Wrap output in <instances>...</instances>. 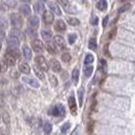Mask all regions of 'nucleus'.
Listing matches in <instances>:
<instances>
[{"label":"nucleus","mask_w":135,"mask_h":135,"mask_svg":"<svg viewBox=\"0 0 135 135\" xmlns=\"http://www.w3.org/2000/svg\"><path fill=\"white\" fill-rule=\"evenodd\" d=\"M43 21L47 25L52 24L54 22V16H53V14L51 12H45L43 14Z\"/></svg>","instance_id":"obj_5"},{"label":"nucleus","mask_w":135,"mask_h":135,"mask_svg":"<svg viewBox=\"0 0 135 135\" xmlns=\"http://www.w3.org/2000/svg\"><path fill=\"white\" fill-rule=\"evenodd\" d=\"M23 54L26 59H31L32 57V53H31V50L28 46H24L23 47Z\"/></svg>","instance_id":"obj_17"},{"label":"nucleus","mask_w":135,"mask_h":135,"mask_svg":"<svg viewBox=\"0 0 135 135\" xmlns=\"http://www.w3.org/2000/svg\"><path fill=\"white\" fill-rule=\"evenodd\" d=\"M31 47H32L33 51L37 52V53H42L43 50H44V44H43V42L40 41V40H38V39L33 40L31 42Z\"/></svg>","instance_id":"obj_4"},{"label":"nucleus","mask_w":135,"mask_h":135,"mask_svg":"<svg viewBox=\"0 0 135 135\" xmlns=\"http://www.w3.org/2000/svg\"><path fill=\"white\" fill-rule=\"evenodd\" d=\"M100 62H101V67H100V68H101L102 70H105V68H106V60H105V59H101Z\"/></svg>","instance_id":"obj_42"},{"label":"nucleus","mask_w":135,"mask_h":135,"mask_svg":"<svg viewBox=\"0 0 135 135\" xmlns=\"http://www.w3.org/2000/svg\"><path fill=\"white\" fill-rule=\"evenodd\" d=\"M26 83H28L29 85H31L32 87H40V83L38 82V80L33 79V78H24L23 79Z\"/></svg>","instance_id":"obj_14"},{"label":"nucleus","mask_w":135,"mask_h":135,"mask_svg":"<svg viewBox=\"0 0 135 135\" xmlns=\"http://www.w3.org/2000/svg\"><path fill=\"white\" fill-rule=\"evenodd\" d=\"M70 127H71V124H70L69 122H68V123H66V124H64V125H62V127H61V133H62V134H66V133L69 131Z\"/></svg>","instance_id":"obj_35"},{"label":"nucleus","mask_w":135,"mask_h":135,"mask_svg":"<svg viewBox=\"0 0 135 135\" xmlns=\"http://www.w3.org/2000/svg\"><path fill=\"white\" fill-rule=\"evenodd\" d=\"M11 35L16 37L17 39H22V33L20 32L19 29H14V30H12V31H11Z\"/></svg>","instance_id":"obj_32"},{"label":"nucleus","mask_w":135,"mask_h":135,"mask_svg":"<svg viewBox=\"0 0 135 135\" xmlns=\"http://www.w3.org/2000/svg\"><path fill=\"white\" fill-rule=\"evenodd\" d=\"M49 7H50L52 14H55V15H57V16H60V15H61V11H60L59 6H58L56 3L49 2Z\"/></svg>","instance_id":"obj_10"},{"label":"nucleus","mask_w":135,"mask_h":135,"mask_svg":"<svg viewBox=\"0 0 135 135\" xmlns=\"http://www.w3.org/2000/svg\"><path fill=\"white\" fill-rule=\"evenodd\" d=\"M84 75L86 76V77H89L92 74H93V71H94V68H93V66H86L85 68H84Z\"/></svg>","instance_id":"obj_25"},{"label":"nucleus","mask_w":135,"mask_h":135,"mask_svg":"<svg viewBox=\"0 0 135 135\" xmlns=\"http://www.w3.org/2000/svg\"><path fill=\"white\" fill-rule=\"evenodd\" d=\"M2 120H3V122H4L6 125H10L11 119H10V115H8L7 111H4V112L2 113Z\"/></svg>","instance_id":"obj_33"},{"label":"nucleus","mask_w":135,"mask_h":135,"mask_svg":"<svg viewBox=\"0 0 135 135\" xmlns=\"http://www.w3.org/2000/svg\"><path fill=\"white\" fill-rule=\"evenodd\" d=\"M94 61V56L92 55V54H87V55L85 56V59H84V64L86 66H89V64H92Z\"/></svg>","instance_id":"obj_31"},{"label":"nucleus","mask_w":135,"mask_h":135,"mask_svg":"<svg viewBox=\"0 0 135 135\" xmlns=\"http://www.w3.org/2000/svg\"><path fill=\"white\" fill-rule=\"evenodd\" d=\"M115 35H116V28H113V29H111V31L109 33H108V39L112 40L115 38Z\"/></svg>","instance_id":"obj_41"},{"label":"nucleus","mask_w":135,"mask_h":135,"mask_svg":"<svg viewBox=\"0 0 135 135\" xmlns=\"http://www.w3.org/2000/svg\"><path fill=\"white\" fill-rule=\"evenodd\" d=\"M107 21H108V17H105V18H104V20H103V26H104V27L106 26Z\"/></svg>","instance_id":"obj_48"},{"label":"nucleus","mask_w":135,"mask_h":135,"mask_svg":"<svg viewBox=\"0 0 135 135\" xmlns=\"http://www.w3.org/2000/svg\"><path fill=\"white\" fill-rule=\"evenodd\" d=\"M72 135H76V132H74V133H73V134H72Z\"/></svg>","instance_id":"obj_51"},{"label":"nucleus","mask_w":135,"mask_h":135,"mask_svg":"<svg viewBox=\"0 0 135 135\" xmlns=\"http://www.w3.org/2000/svg\"><path fill=\"white\" fill-rule=\"evenodd\" d=\"M49 79H50V82H51V84L53 85V86H56L57 85V78L55 77V76H53V75H50L49 76Z\"/></svg>","instance_id":"obj_37"},{"label":"nucleus","mask_w":135,"mask_h":135,"mask_svg":"<svg viewBox=\"0 0 135 135\" xmlns=\"http://www.w3.org/2000/svg\"><path fill=\"white\" fill-rule=\"evenodd\" d=\"M3 105H4V103H3L1 100H0V106H3Z\"/></svg>","instance_id":"obj_49"},{"label":"nucleus","mask_w":135,"mask_h":135,"mask_svg":"<svg viewBox=\"0 0 135 135\" xmlns=\"http://www.w3.org/2000/svg\"><path fill=\"white\" fill-rule=\"evenodd\" d=\"M76 39H77V35L75 34V33H71V34H69V43L72 45V44H74L75 42H76Z\"/></svg>","instance_id":"obj_40"},{"label":"nucleus","mask_w":135,"mask_h":135,"mask_svg":"<svg viewBox=\"0 0 135 135\" xmlns=\"http://www.w3.org/2000/svg\"><path fill=\"white\" fill-rule=\"evenodd\" d=\"M54 41L55 44L60 48V49H65L66 48V41L61 35H55L54 37Z\"/></svg>","instance_id":"obj_8"},{"label":"nucleus","mask_w":135,"mask_h":135,"mask_svg":"<svg viewBox=\"0 0 135 135\" xmlns=\"http://www.w3.org/2000/svg\"><path fill=\"white\" fill-rule=\"evenodd\" d=\"M98 21H99V18H98V17H94L93 20H92V24H93V25H97V24H98Z\"/></svg>","instance_id":"obj_45"},{"label":"nucleus","mask_w":135,"mask_h":135,"mask_svg":"<svg viewBox=\"0 0 135 135\" xmlns=\"http://www.w3.org/2000/svg\"><path fill=\"white\" fill-rule=\"evenodd\" d=\"M27 34L29 35V38H31V39H35L37 40V38H38V33H37V31L34 30V29H27Z\"/></svg>","instance_id":"obj_29"},{"label":"nucleus","mask_w":135,"mask_h":135,"mask_svg":"<svg viewBox=\"0 0 135 135\" xmlns=\"http://www.w3.org/2000/svg\"><path fill=\"white\" fill-rule=\"evenodd\" d=\"M19 70L24 74H29L30 73V67L26 62H21L19 65Z\"/></svg>","instance_id":"obj_15"},{"label":"nucleus","mask_w":135,"mask_h":135,"mask_svg":"<svg viewBox=\"0 0 135 135\" xmlns=\"http://www.w3.org/2000/svg\"><path fill=\"white\" fill-rule=\"evenodd\" d=\"M6 26H7V23H6L5 18L0 17V28H5Z\"/></svg>","instance_id":"obj_39"},{"label":"nucleus","mask_w":135,"mask_h":135,"mask_svg":"<svg viewBox=\"0 0 135 135\" xmlns=\"http://www.w3.org/2000/svg\"><path fill=\"white\" fill-rule=\"evenodd\" d=\"M30 12H31V10H30L29 5H27V4H22V5L20 6V13L23 14L24 16H28V15L30 14Z\"/></svg>","instance_id":"obj_18"},{"label":"nucleus","mask_w":135,"mask_h":135,"mask_svg":"<svg viewBox=\"0 0 135 135\" xmlns=\"http://www.w3.org/2000/svg\"><path fill=\"white\" fill-rule=\"evenodd\" d=\"M51 131H52V125L50 123H48V122L45 123V125H44V132H45V134L49 135L51 133Z\"/></svg>","instance_id":"obj_26"},{"label":"nucleus","mask_w":135,"mask_h":135,"mask_svg":"<svg viewBox=\"0 0 135 135\" xmlns=\"http://www.w3.org/2000/svg\"><path fill=\"white\" fill-rule=\"evenodd\" d=\"M67 21H68V22H69V24H70V25H72V26H78V25L80 24V22H79V20H78L77 18L68 17V18H67Z\"/></svg>","instance_id":"obj_24"},{"label":"nucleus","mask_w":135,"mask_h":135,"mask_svg":"<svg viewBox=\"0 0 135 135\" xmlns=\"http://www.w3.org/2000/svg\"><path fill=\"white\" fill-rule=\"evenodd\" d=\"M50 67L54 72H60V70H61V66H60L59 61L57 59H54V58H52L50 60Z\"/></svg>","instance_id":"obj_7"},{"label":"nucleus","mask_w":135,"mask_h":135,"mask_svg":"<svg viewBox=\"0 0 135 135\" xmlns=\"http://www.w3.org/2000/svg\"><path fill=\"white\" fill-rule=\"evenodd\" d=\"M61 59L65 62H69L71 60V54L70 53H64L62 55H61Z\"/></svg>","instance_id":"obj_36"},{"label":"nucleus","mask_w":135,"mask_h":135,"mask_svg":"<svg viewBox=\"0 0 135 135\" xmlns=\"http://www.w3.org/2000/svg\"><path fill=\"white\" fill-rule=\"evenodd\" d=\"M66 114V109L61 104H57L52 108V115L54 116H64Z\"/></svg>","instance_id":"obj_2"},{"label":"nucleus","mask_w":135,"mask_h":135,"mask_svg":"<svg viewBox=\"0 0 135 135\" xmlns=\"http://www.w3.org/2000/svg\"><path fill=\"white\" fill-rule=\"evenodd\" d=\"M4 38H5V33H4V31L1 28H0V41L4 40Z\"/></svg>","instance_id":"obj_44"},{"label":"nucleus","mask_w":135,"mask_h":135,"mask_svg":"<svg viewBox=\"0 0 135 135\" xmlns=\"http://www.w3.org/2000/svg\"><path fill=\"white\" fill-rule=\"evenodd\" d=\"M59 3H61V4H64V7L67 10L68 8V6L70 5V2L69 1H59Z\"/></svg>","instance_id":"obj_43"},{"label":"nucleus","mask_w":135,"mask_h":135,"mask_svg":"<svg viewBox=\"0 0 135 135\" xmlns=\"http://www.w3.org/2000/svg\"><path fill=\"white\" fill-rule=\"evenodd\" d=\"M69 106H70V110L73 114H76V111H77V105H76V102H75V98L73 96H71L69 98Z\"/></svg>","instance_id":"obj_9"},{"label":"nucleus","mask_w":135,"mask_h":135,"mask_svg":"<svg viewBox=\"0 0 135 135\" xmlns=\"http://www.w3.org/2000/svg\"><path fill=\"white\" fill-rule=\"evenodd\" d=\"M55 29L57 31H65L67 29V25L62 20H58L55 23Z\"/></svg>","instance_id":"obj_12"},{"label":"nucleus","mask_w":135,"mask_h":135,"mask_svg":"<svg viewBox=\"0 0 135 135\" xmlns=\"http://www.w3.org/2000/svg\"><path fill=\"white\" fill-rule=\"evenodd\" d=\"M0 51H1V43H0Z\"/></svg>","instance_id":"obj_50"},{"label":"nucleus","mask_w":135,"mask_h":135,"mask_svg":"<svg viewBox=\"0 0 135 135\" xmlns=\"http://www.w3.org/2000/svg\"><path fill=\"white\" fill-rule=\"evenodd\" d=\"M5 3H7V4H12L11 6H15V4L17 3L16 1H5Z\"/></svg>","instance_id":"obj_46"},{"label":"nucleus","mask_w":135,"mask_h":135,"mask_svg":"<svg viewBox=\"0 0 135 135\" xmlns=\"http://www.w3.org/2000/svg\"><path fill=\"white\" fill-rule=\"evenodd\" d=\"M6 54H8V55H11L12 57H14L15 59L16 58H19L20 57V52L17 50V49H8Z\"/></svg>","instance_id":"obj_21"},{"label":"nucleus","mask_w":135,"mask_h":135,"mask_svg":"<svg viewBox=\"0 0 135 135\" xmlns=\"http://www.w3.org/2000/svg\"><path fill=\"white\" fill-rule=\"evenodd\" d=\"M17 71H12V73H11V76L12 77H18V73H16Z\"/></svg>","instance_id":"obj_47"},{"label":"nucleus","mask_w":135,"mask_h":135,"mask_svg":"<svg viewBox=\"0 0 135 135\" xmlns=\"http://www.w3.org/2000/svg\"><path fill=\"white\" fill-rule=\"evenodd\" d=\"M7 70V65L5 61H0V73H4Z\"/></svg>","instance_id":"obj_38"},{"label":"nucleus","mask_w":135,"mask_h":135,"mask_svg":"<svg viewBox=\"0 0 135 135\" xmlns=\"http://www.w3.org/2000/svg\"><path fill=\"white\" fill-rule=\"evenodd\" d=\"M107 1H105V0H100L97 2V8L99 11H105L107 8Z\"/></svg>","instance_id":"obj_22"},{"label":"nucleus","mask_w":135,"mask_h":135,"mask_svg":"<svg viewBox=\"0 0 135 135\" xmlns=\"http://www.w3.org/2000/svg\"><path fill=\"white\" fill-rule=\"evenodd\" d=\"M4 60H5V64L10 65V66H15V64H16V59L14 57H12L11 55H8V54H6V55H5Z\"/></svg>","instance_id":"obj_23"},{"label":"nucleus","mask_w":135,"mask_h":135,"mask_svg":"<svg viewBox=\"0 0 135 135\" xmlns=\"http://www.w3.org/2000/svg\"><path fill=\"white\" fill-rule=\"evenodd\" d=\"M41 34H42V38L45 40V41H50L51 39H52V31L51 30H42V32H41Z\"/></svg>","instance_id":"obj_19"},{"label":"nucleus","mask_w":135,"mask_h":135,"mask_svg":"<svg viewBox=\"0 0 135 135\" xmlns=\"http://www.w3.org/2000/svg\"><path fill=\"white\" fill-rule=\"evenodd\" d=\"M130 7H131V4H130V3H126V4L122 5V6L119 8V13H120V14H122V13H124V12L128 11Z\"/></svg>","instance_id":"obj_34"},{"label":"nucleus","mask_w":135,"mask_h":135,"mask_svg":"<svg viewBox=\"0 0 135 135\" xmlns=\"http://www.w3.org/2000/svg\"><path fill=\"white\" fill-rule=\"evenodd\" d=\"M0 10H1V6H0Z\"/></svg>","instance_id":"obj_52"},{"label":"nucleus","mask_w":135,"mask_h":135,"mask_svg":"<svg viewBox=\"0 0 135 135\" xmlns=\"http://www.w3.org/2000/svg\"><path fill=\"white\" fill-rule=\"evenodd\" d=\"M11 22H12V25L15 27V29H20L23 25V19L18 14H13L11 16Z\"/></svg>","instance_id":"obj_1"},{"label":"nucleus","mask_w":135,"mask_h":135,"mask_svg":"<svg viewBox=\"0 0 135 135\" xmlns=\"http://www.w3.org/2000/svg\"><path fill=\"white\" fill-rule=\"evenodd\" d=\"M72 78L74 80V83L76 84L78 82V79H79V70L78 69H75L73 72H72Z\"/></svg>","instance_id":"obj_27"},{"label":"nucleus","mask_w":135,"mask_h":135,"mask_svg":"<svg viewBox=\"0 0 135 135\" xmlns=\"http://www.w3.org/2000/svg\"><path fill=\"white\" fill-rule=\"evenodd\" d=\"M88 48L92 50H96L97 49V41L95 38H92L88 42Z\"/></svg>","instance_id":"obj_28"},{"label":"nucleus","mask_w":135,"mask_h":135,"mask_svg":"<svg viewBox=\"0 0 135 135\" xmlns=\"http://www.w3.org/2000/svg\"><path fill=\"white\" fill-rule=\"evenodd\" d=\"M83 88H80L78 91V98H79V106H82V101H83Z\"/></svg>","instance_id":"obj_30"},{"label":"nucleus","mask_w":135,"mask_h":135,"mask_svg":"<svg viewBox=\"0 0 135 135\" xmlns=\"http://www.w3.org/2000/svg\"><path fill=\"white\" fill-rule=\"evenodd\" d=\"M28 24H29L31 27H33V28H35V27H38V26L40 25V19H39L37 16H32V17L29 18Z\"/></svg>","instance_id":"obj_13"},{"label":"nucleus","mask_w":135,"mask_h":135,"mask_svg":"<svg viewBox=\"0 0 135 135\" xmlns=\"http://www.w3.org/2000/svg\"><path fill=\"white\" fill-rule=\"evenodd\" d=\"M46 49H47V51H48L49 53H51V54H55V53H57L56 45L54 44V43H52V42H48V43L46 44Z\"/></svg>","instance_id":"obj_11"},{"label":"nucleus","mask_w":135,"mask_h":135,"mask_svg":"<svg viewBox=\"0 0 135 135\" xmlns=\"http://www.w3.org/2000/svg\"><path fill=\"white\" fill-rule=\"evenodd\" d=\"M7 45H8V47H11V49H16L20 45V41L16 37L10 35V38L7 39Z\"/></svg>","instance_id":"obj_6"},{"label":"nucleus","mask_w":135,"mask_h":135,"mask_svg":"<svg viewBox=\"0 0 135 135\" xmlns=\"http://www.w3.org/2000/svg\"><path fill=\"white\" fill-rule=\"evenodd\" d=\"M34 12L37 14H44L45 13V5L43 2H37L34 4Z\"/></svg>","instance_id":"obj_16"},{"label":"nucleus","mask_w":135,"mask_h":135,"mask_svg":"<svg viewBox=\"0 0 135 135\" xmlns=\"http://www.w3.org/2000/svg\"><path fill=\"white\" fill-rule=\"evenodd\" d=\"M33 70H34V73H35V75L38 76L39 79H41V80H44V79H45V74H44V72H43L39 67L34 66V67H33Z\"/></svg>","instance_id":"obj_20"},{"label":"nucleus","mask_w":135,"mask_h":135,"mask_svg":"<svg viewBox=\"0 0 135 135\" xmlns=\"http://www.w3.org/2000/svg\"><path fill=\"white\" fill-rule=\"evenodd\" d=\"M35 62L38 64V66H39V68L43 71H48L49 70V67H48V64H47V61H46V59H45V57L44 56H42V55H38L37 57H35Z\"/></svg>","instance_id":"obj_3"}]
</instances>
